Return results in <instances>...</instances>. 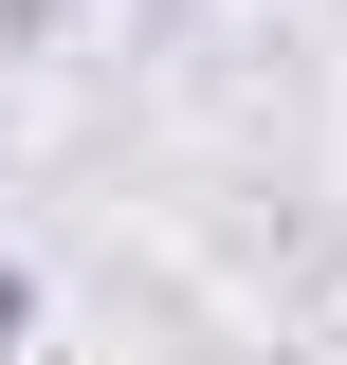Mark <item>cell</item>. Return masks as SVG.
<instances>
[{"label": "cell", "mask_w": 347, "mask_h": 365, "mask_svg": "<svg viewBox=\"0 0 347 365\" xmlns=\"http://www.w3.org/2000/svg\"><path fill=\"white\" fill-rule=\"evenodd\" d=\"M19 347H37V274L0 256V365H19Z\"/></svg>", "instance_id": "6da1fadb"}, {"label": "cell", "mask_w": 347, "mask_h": 365, "mask_svg": "<svg viewBox=\"0 0 347 365\" xmlns=\"http://www.w3.org/2000/svg\"><path fill=\"white\" fill-rule=\"evenodd\" d=\"M55 19H74V0H0V55H55Z\"/></svg>", "instance_id": "7a4b0ae2"}]
</instances>
